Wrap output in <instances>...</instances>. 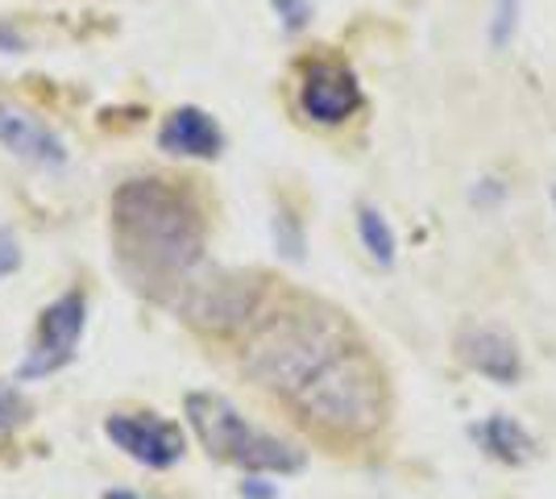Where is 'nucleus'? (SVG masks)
I'll use <instances>...</instances> for the list:
<instances>
[{
	"label": "nucleus",
	"mask_w": 556,
	"mask_h": 499,
	"mask_svg": "<svg viewBox=\"0 0 556 499\" xmlns=\"http://www.w3.org/2000/svg\"><path fill=\"white\" fill-rule=\"evenodd\" d=\"M113 241L125 275L166 304L208 266L204 216L163 179H125L113 191Z\"/></svg>",
	"instance_id": "obj_1"
},
{
	"label": "nucleus",
	"mask_w": 556,
	"mask_h": 499,
	"mask_svg": "<svg viewBox=\"0 0 556 499\" xmlns=\"http://www.w3.org/2000/svg\"><path fill=\"white\" fill-rule=\"evenodd\" d=\"M357 337L337 312L328 309H282L254 329L241 366L254 383L275 391L278 400H295L332 358Z\"/></svg>",
	"instance_id": "obj_2"
},
{
	"label": "nucleus",
	"mask_w": 556,
	"mask_h": 499,
	"mask_svg": "<svg viewBox=\"0 0 556 499\" xmlns=\"http://www.w3.org/2000/svg\"><path fill=\"white\" fill-rule=\"evenodd\" d=\"M291 408L328 437L362 441V437H374L387 421V408H391L387 375L370 350L362 341H353L303 387L291 400Z\"/></svg>",
	"instance_id": "obj_3"
},
{
	"label": "nucleus",
	"mask_w": 556,
	"mask_h": 499,
	"mask_svg": "<svg viewBox=\"0 0 556 499\" xmlns=\"http://www.w3.org/2000/svg\"><path fill=\"white\" fill-rule=\"evenodd\" d=\"M187 425L200 437V446L250 475H295L303 471V450L282 441L275 433L245 421L237 408L216 391H191L187 396Z\"/></svg>",
	"instance_id": "obj_4"
},
{
	"label": "nucleus",
	"mask_w": 556,
	"mask_h": 499,
	"mask_svg": "<svg viewBox=\"0 0 556 499\" xmlns=\"http://www.w3.org/2000/svg\"><path fill=\"white\" fill-rule=\"evenodd\" d=\"M170 309H179L191 325H200V329L208 333H237L245 329L257 316V309H262V284H257L254 275L204 266L170 300Z\"/></svg>",
	"instance_id": "obj_5"
},
{
	"label": "nucleus",
	"mask_w": 556,
	"mask_h": 499,
	"mask_svg": "<svg viewBox=\"0 0 556 499\" xmlns=\"http://www.w3.org/2000/svg\"><path fill=\"white\" fill-rule=\"evenodd\" d=\"M84 329H88V296L79 287L63 291L54 304L42 309L38 337H34V346L22 362V379H47L54 371H63L79 350Z\"/></svg>",
	"instance_id": "obj_6"
},
{
	"label": "nucleus",
	"mask_w": 556,
	"mask_h": 499,
	"mask_svg": "<svg viewBox=\"0 0 556 499\" xmlns=\"http://www.w3.org/2000/svg\"><path fill=\"white\" fill-rule=\"evenodd\" d=\"M104 437L113 441L116 450H125L134 462L150 466V471H166L184 458L187 441L184 428L170 425V421H159L154 412H141V416H129V412H113L104 421Z\"/></svg>",
	"instance_id": "obj_7"
},
{
	"label": "nucleus",
	"mask_w": 556,
	"mask_h": 499,
	"mask_svg": "<svg viewBox=\"0 0 556 499\" xmlns=\"http://www.w3.org/2000/svg\"><path fill=\"white\" fill-rule=\"evenodd\" d=\"M300 109L320 125H341L362 109V84L337 59H316L303 67Z\"/></svg>",
	"instance_id": "obj_8"
},
{
	"label": "nucleus",
	"mask_w": 556,
	"mask_h": 499,
	"mask_svg": "<svg viewBox=\"0 0 556 499\" xmlns=\"http://www.w3.org/2000/svg\"><path fill=\"white\" fill-rule=\"evenodd\" d=\"M0 146L34 166H50V171L67 166V146L47 121H38L17 104H4V100H0Z\"/></svg>",
	"instance_id": "obj_9"
},
{
	"label": "nucleus",
	"mask_w": 556,
	"mask_h": 499,
	"mask_svg": "<svg viewBox=\"0 0 556 499\" xmlns=\"http://www.w3.org/2000/svg\"><path fill=\"white\" fill-rule=\"evenodd\" d=\"M457 354H462L469 371L486 375L490 383H503V387H510L523 375L519 346L503 329H494V325H465L462 337H457Z\"/></svg>",
	"instance_id": "obj_10"
},
{
	"label": "nucleus",
	"mask_w": 556,
	"mask_h": 499,
	"mask_svg": "<svg viewBox=\"0 0 556 499\" xmlns=\"http://www.w3.org/2000/svg\"><path fill=\"white\" fill-rule=\"evenodd\" d=\"M159 146H163L166 154H179V159H216L225 150V134H220V125L204 109L184 104V109H175L163 121Z\"/></svg>",
	"instance_id": "obj_11"
},
{
	"label": "nucleus",
	"mask_w": 556,
	"mask_h": 499,
	"mask_svg": "<svg viewBox=\"0 0 556 499\" xmlns=\"http://www.w3.org/2000/svg\"><path fill=\"white\" fill-rule=\"evenodd\" d=\"M473 441H478L490 458H498L503 466H523V462H532V453H535L532 433L519 425L515 416H503V412L478 421V425H473Z\"/></svg>",
	"instance_id": "obj_12"
},
{
	"label": "nucleus",
	"mask_w": 556,
	"mask_h": 499,
	"mask_svg": "<svg viewBox=\"0 0 556 499\" xmlns=\"http://www.w3.org/2000/svg\"><path fill=\"white\" fill-rule=\"evenodd\" d=\"M357 234H362V246L370 250V259L378 262V266H391L394 262V229H391V221L378 213L374 204H362L357 209Z\"/></svg>",
	"instance_id": "obj_13"
},
{
	"label": "nucleus",
	"mask_w": 556,
	"mask_h": 499,
	"mask_svg": "<svg viewBox=\"0 0 556 499\" xmlns=\"http://www.w3.org/2000/svg\"><path fill=\"white\" fill-rule=\"evenodd\" d=\"M519 13H523V0H494V17H490V42L503 50L519 29Z\"/></svg>",
	"instance_id": "obj_14"
},
{
	"label": "nucleus",
	"mask_w": 556,
	"mask_h": 499,
	"mask_svg": "<svg viewBox=\"0 0 556 499\" xmlns=\"http://www.w3.org/2000/svg\"><path fill=\"white\" fill-rule=\"evenodd\" d=\"M275 241L287 259H295V262L303 259V229H300V221L287 213V209L275 216Z\"/></svg>",
	"instance_id": "obj_15"
},
{
	"label": "nucleus",
	"mask_w": 556,
	"mask_h": 499,
	"mask_svg": "<svg viewBox=\"0 0 556 499\" xmlns=\"http://www.w3.org/2000/svg\"><path fill=\"white\" fill-rule=\"evenodd\" d=\"M278 13V22L287 34H300L303 25L312 22V0H270Z\"/></svg>",
	"instance_id": "obj_16"
},
{
	"label": "nucleus",
	"mask_w": 556,
	"mask_h": 499,
	"mask_svg": "<svg viewBox=\"0 0 556 499\" xmlns=\"http://www.w3.org/2000/svg\"><path fill=\"white\" fill-rule=\"evenodd\" d=\"M22 416H25V400L17 396V391L0 387V433H4V428H13Z\"/></svg>",
	"instance_id": "obj_17"
},
{
	"label": "nucleus",
	"mask_w": 556,
	"mask_h": 499,
	"mask_svg": "<svg viewBox=\"0 0 556 499\" xmlns=\"http://www.w3.org/2000/svg\"><path fill=\"white\" fill-rule=\"evenodd\" d=\"M17 266H22V250H17V238L0 229V279H4V275H13Z\"/></svg>",
	"instance_id": "obj_18"
},
{
	"label": "nucleus",
	"mask_w": 556,
	"mask_h": 499,
	"mask_svg": "<svg viewBox=\"0 0 556 499\" xmlns=\"http://www.w3.org/2000/svg\"><path fill=\"white\" fill-rule=\"evenodd\" d=\"M241 491H245V499H275V487H266L262 478H250Z\"/></svg>",
	"instance_id": "obj_19"
},
{
	"label": "nucleus",
	"mask_w": 556,
	"mask_h": 499,
	"mask_svg": "<svg viewBox=\"0 0 556 499\" xmlns=\"http://www.w3.org/2000/svg\"><path fill=\"white\" fill-rule=\"evenodd\" d=\"M22 34L17 29H9V25H0V50H22Z\"/></svg>",
	"instance_id": "obj_20"
},
{
	"label": "nucleus",
	"mask_w": 556,
	"mask_h": 499,
	"mask_svg": "<svg viewBox=\"0 0 556 499\" xmlns=\"http://www.w3.org/2000/svg\"><path fill=\"white\" fill-rule=\"evenodd\" d=\"M104 499H141V496H138V491H109Z\"/></svg>",
	"instance_id": "obj_21"
},
{
	"label": "nucleus",
	"mask_w": 556,
	"mask_h": 499,
	"mask_svg": "<svg viewBox=\"0 0 556 499\" xmlns=\"http://www.w3.org/2000/svg\"><path fill=\"white\" fill-rule=\"evenodd\" d=\"M553 209H556V184H553Z\"/></svg>",
	"instance_id": "obj_22"
}]
</instances>
